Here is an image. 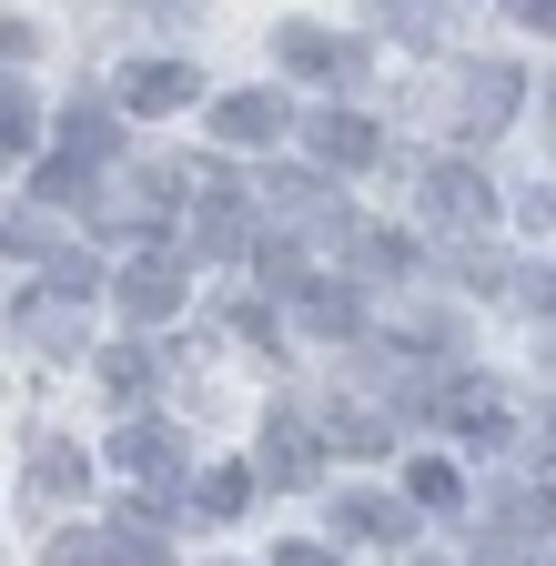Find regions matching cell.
<instances>
[{
  "instance_id": "603a6c76",
  "label": "cell",
  "mask_w": 556,
  "mask_h": 566,
  "mask_svg": "<svg viewBox=\"0 0 556 566\" xmlns=\"http://www.w3.org/2000/svg\"><path fill=\"white\" fill-rule=\"evenodd\" d=\"M0 253H51V223L41 212H0Z\"/></svg>"
},
{
  "instance_id": "6da1fadb",
  "label": "cell",
  "mask_w": 556,
  "mask_h": 566,
  "mask_svg": "<svg viewBox=\"0 0 556 566\" xmlns=\"http://www.w3.org/2000/svg\"><path fill=\"white\" fill-rule=\"evenodd\" d=\"M415 112H426L436 132H455V142H496L516 112H526V82L506 61H445L426 92H415Z\"/></svg>"
},
{
  "instance_id": "e0dca14e",
  "label": "cell",
  "mask_w": 556,
  "mask_h": 566,
  "mask_svg": "<svg viewBox=\"0 0 556 566\" xmlns=\"http://www.w3.org/2000/svg\"><path fill=\"white\" fill-rule=\"evenodd\" d=\"M405 495H415V506H436V516H455V506H465V475H455L445 455H415V475H405Z\"/></svg>"
},
{
  "instance_id": "f1b7e54d",
  "label": "cell",
  "mask_w": 556,
  "mask_h": 566,
  "mask_svg": "<svg viewBox=\"0 0 556 566\" xmlns=\"http://www.w3.org/2000/svg\"><path fill=\"white\" fill-rule=\"evenodd\" d=\"M395 566H445V556H436V546H405V556H395Z\"/></svg>"
},
{
  "instance_id": "cb8c5ba5",
  "label": "cell",
  "mask_w": 556,
  "mask_h": 566,
  "mask_svg": "<svg viewBox=\"0 0 556 566\" xmlns=\"http://www.w3.org/2000/svg\"><path fill=\"white\" fill-rule=\"evenodd\" d=\"M41 132V112H31V92H0V142H11V153H21V142Z\"/></svg>"
},
{
  "instance_id": "8992f818",
  "label": "cell",
  "mask_w": 556,
  "mask_h": 566,
  "mask_svg": "<svg viewBox=\"0 0 556 566\" xmlns=\"http://www.w3.org/2000/svg\"><path fill=\"white\" fill-rule=\"evenodd\" d=\"M294 142H304L324 172H375V153H385V132H375L365 112H304Z\"/></svg>"
},
{
  "instance_id": "d4e9b609",
  "label": "cell",
  "mask_w": 556,
  "mask_h": 566,
  "mask_svg": "<svg viewBox=\"0 0 556 566\" xmlns=\"http://www.w3.org/2000/svg\"><path fill=\"white\" fill-rule=\"evenodd\" d=\"M516 223H526L536 243H556V192H526V202H516Z\"/></svg>"
},
{
  "instance_id": "83f0119b",
  "label": "cell",
  "mask_w": 556,
  "mask_h": 566,
  "mask_svg": "<svg viewBox=\"0 0 556 566\" xmlns=\"http://www.w3.org/2000/svg\"><path fill=\"white\" fill-rule=\"evenodd\" d=\"M21 51H31V31H21V21H0V61H21Z\"/></svg>"
},
{
  "instance_id": "ffe728a7",
  "label": "cell",
  "mask_w": 556,
  "mask_h": 566,
  "mask_svg": "<svg viewBox=\"0 0 556 566\" xmlns=\"http://www.w3.org/2000/svg\"><path fill=\"white\" fill-rule=\"evenodd\" d=\"M243 495H253V465H213V475H192V506H202V516H243Z\"/></svg>"
},
{
  "instance_id": "7a4b0ae2",
  "label": "cell",
  "mask_w": 556,
  "mask_h": 566,
  "mask_svg": "<svg viewBox=\"0 0 556 566\" xmlns=\"http://www.w3.org/2000/svg\"><path fill=\"white\" fill-rule=\"evenodd\" d=\"M365 324H375L395 354H455V344H465V324H455L445 304H426V294H405V283H375Z\"/></svg>"
},
{
  "instance_id": "8fae6325",
  "label": "cell",
  "mask_w": 556,
  "mask_h": 566,
  "mask_svg": "<svg viewBox=\"0 0 556 566\" xmlns=\"http://www.w3.org/2000/svg\"><path fill=\"white\" fill-rule=\"evenodd\" d=\"M182 102H202L192 61H132L122 71V112H182Z\"/></svg>"
},
{
  "instance_id": "7c38bea8",
  "label": "cell",
  "mask_w": 556,
  "mask_h": 566,
  "mask_svg": "<svg viewBox=\"0 0 556 566\" xmlns=\"http://www.w3.org/2000/svg\"><path fill=\"white\" fill-rule=\"evenodd\" d=\"M334 536H344V546H405L415 516L395 506V495H334Z\"/></svg>"
},
{
  "instance_id": "7402d4cb",
  "label": "cell",
  "mask_w": 556,
  "mask_h": 566,
  "mask_svg": "<svg viewBox=\"0 0 556 566\" xmlns=\"http://www.w3.org/2000/svg\"><path fill=\"white\" fill-rule=\"evenodd\" d=\"M41 566H112V536H102V526H72V536L41 546Z\"/></svg>"
},
{
  "instance_id": "f546056e",
  "label": "cell",
  "mask_w": 556,
  "mask_h": 566,
  "mask_svg": "<svg viewBox=\"0 0 556 566\" xmlns=\"http://www.w3.org/2000/svg\"><path fill=\"white\" fill-rule=\"evenodd\" d=\"M536 436H546V465H556V415H546V424H536ZM546 485H556V475H546Z\"/></svg>"
},
{
  "instance_id": "4316f807",
  "label": "cell",
  "mask_w": 556,
  "mask_h": 566,
  "mask_svg": "<svg viewBox=\"0 0 556 566\" xmlns=\"http://www.w3.org/2000/svg\"><path fill=\"white\" fill-rule=\"evenodd\" d=\"M273 566H334V546H284Z\"/></svg>"
},
{
  "instance_id": "2e32d148",
  "label": "cell",
  "mask_w": 556,
  "mask_h": 566,
  "mask_svg": "<svg viewBox=\"0 0 556 566\" xmlns=\"http://www.w3.org/2000/svg\"><path fill=\"white\" fill-rule=\"evenodd\" d=\"M324 455H395V424L375 405H334L324 415Z\"/></svg>"
},
{
  "instance_id": "9c48e42d",
  "label": "cell",
  "mask_w": 556,
  "mask_h": 566,
  "mask_svg": "<svg viewBox=\"0 0 556 566\" xmlns=\"http://www.w3.org/2000/svg\"><path fill=\"white\" fill-rule=\"evenodd\" d=\"M11 334H21V354H41V365H72L82 354V304L72 294H21Z\"/></svg>"
},
{
  "instance_id": "9a60e30c",
  "label": "cell",
  "mask_w": 556,
  "mask_h": 566,
  "mask_svg": "<svg viewBox=\"0 0 556 566\" xmlns=\"http://www.w3.org/2000/svg\"><path fill=\"white\" fill-rule=\"evenodd\" d=\"M213 132H223V142H284L294 112L273 102V92H233V102H213Z\"/></svg>"
},
{
  "instance_id": "d6986e66",
  "label": "cell",
  "mask_w": 556,
  "mask_h": 566,
  "mask_svg": "<svg viewBox=\"0 0 556 566\" xmlns=\"http://www.w3.org/2000/svg\"><path fill=\"white\" fill-rule=\"evenodd\" d=\"M102 395H112V405L153 395V354H143V344H112V354H102Z\"/></svg>"
},
{
  "instance_id": "30bf717a",
  "label": "cell",
  "mask_w": 556,
  "mask_h": 566,
  "mask_svg": "<svg viewBox=\"0 0 556 566\" xmlns=\"http://www.w3.org/2000/svg\"><path fill=\"white\" fill-rule=\"evenodd\" d=\"M253 475H263V485H314V475H324V436H314L304 415H273V424H263Z\"/></svg>"
},
{
  "instance_id": "ac0fdd59",
  "label": "cell",
  "mask_w": 556,
  "mask_h": 566,
  "mask_svg": "<svg viewBox=\"0 0 556 566\" xmlns=\"http://www.w3.org/2000/svg\"><path fill=\"white\" fill-rule=\"evenodd\" d=\"M263 202L284 212V223H324V182L314 172H263Z\"/></svg>"
},
{
  "instance_id": "44dd1931",
  "label": "cell",
  "mask_w": 556,
  "mask_h": 566,
  "mask_svg": "<svg viewBox=\"0 0 556 566\" xmlns=\"http://www.w3.org/2000/svg\"><path fill=\"white\" fill-rule=\"evenodd\" d=\"M102 153H112V122H102V112H61V163H82V172H92Z\"/></svg>"
},
{
  "instance_id": "484cf974",
  "label": "cell",
  "mask_w": 556,
  "mask_h": 566,
  "mask_svg": "<svg viewBox=\"0 0 556 566\" xmlns=\"http://www.w3.org/2000/svg\"><path fill=\"white\" fill-rule=\"evenodd\" d=\"M506 11H516V21H536V31L556 41V0H506Z\"/></svg>"
},
{
  "instance_id": "277c9868",
  "label": "cell",
  "mask_w": 556,
  "mask_h": 566,
  "mask_svg": "<svg viewBox=\"0 0 556 566\" xmlns=\"http://www.w3.org/2000/svg\"><path fill=\"white\" fill-rule=\"evenodd\" d=\"M273 51H284L294 82H324V92L365 82V41H344V31H324V21H284V31H273Z\"/></svg>"
},
{
  "instance_id": "5b68a950",
  "label": "cell",
  "mask_w": 556,
  "mask_h": 566,
  "mask_svg": "<svg viewBox=\"0 0 556 566\" xmlns=\"http://www.w3.org/2000/svg\"><path fill=\"white\" fill-rule=\"evenodd\" d=\"M415 202H426V223H436V233H455V243L485 223V212H496V192H485V172H475V163H426V172H415Z\"/></svg>"
},
{
  "instance_id": "3957f363",
  "label": "cell",
  "mask_w": 556,
  "mask_h": 566,
  "mask_svg": "<svg viewBox=\"0 0 556 566\" xmlns=\"http://www.w3.org/2000/svg\"><path fill=\"white\" fill-rule=\"evenodd\" d=\"M102 192H112V202H102L112 223H132V233H162V223H172V192H192V172H182V163H162V153H143V163H122Z\"/></svg>"
},
{
  "instance_id": "52a82bcc",
  "label": "cell",
  "mask_w": 556,
  "mask_h": 566,
  "mask_svg": "<svg viewBox=\"0 0 556 566\" xmlns=\"http://www.w3.org/2000/svg\"><path fill=\"white\" fill-rule=\"evenodd\" d=\"M112 294H122V314H132V324H162V314H182V263H172L162 243H143V253L112 273Z\"/></svg>"
},
{
  "instance_id": "4fadbf2b",
  "label": "cell",
  "mask_w": 556,
  "mask_h": 566,
  "mask_svg": "<svg viewBox=\"0 0 556 566\" xmlns=\"http://www.w3.org/2000/svg\"><path fill=\"white\" fill-rule=\"evenodd\" d=\"M82 485H92L82 446H61V436H31V506H72Z\"/></svg>"
},
{
  "instance_id": "5bb4252c",
  "label": "cell",
  "mask_w": 556,
  "mask_h": 566,
  "mask_svg": "<svg viewBox=\"0 0 556 566\" xmlns=\"http://www.w3.org/2000/svg\"><path fill=\"white\" fill-rule=\"evenodd\" d=\"M455 11H465V0H375V21H385V41H415V51H436V41H455Z\"/></svg>"
},
{
  "instance_id": "1f68e13d",
  "label": "cell",
  "mask_w": 556,
  "mask_h": 566,
  "mask_svg": "<svg viewBox=\"0 0 556 566\" xmlns=\"http://www.w3.org/2000/svg\"><path fill=\"white\" fill-rule=\"evenodd\" d=\"M143 11H182V0H143Z\"/></svg>"
},
{
  "instance_id": "4dcf8cb0",
  "label": "cell",
  "mask_w": 556,
  "mask_h": 566,
  "mask_svg": "<svg viewBox=\"0 0 556 566\" xmlns=\"http://www.w3.org/2000/svg\"><path fill=\"white\" fill-rule=\"evenodd\" d=\"M546 132H556V82H546Z\"/></svg>"
},
{
  "instance_id": "ba28073f",
  "label": "cell",
  "mask_w": 556,
  "mask_h": 566,
  "mask_svg": "<svg viewBox=\"0 0 556 566\" xmlns=\"http://www.w3.org/2000/svg\"><path fill=\"white\" fill-rule=\"evenodd\" d=\"M112 465L143 485V495H172L182 485V436H172V424H122V436H112Z\"/></svg>"
}]
</instances>
